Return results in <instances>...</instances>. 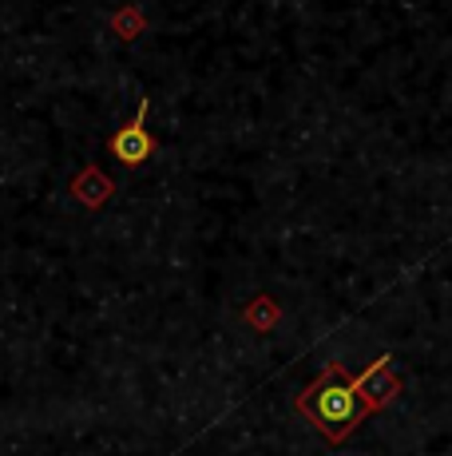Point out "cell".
<instances>
[{
	"label": "cell",
	"mask_w": 452,
	"mask_h": 456,
	"mask_svg": "<svg viewBox=\"0 0 452 456\" xmlns=\"http://www.w3.org/2000/svg\"><path fill=\"white\" fill-rule=\"evenodd\" d=\"M294 409H298L329 444H345L350 433H358L365 425V417H369V405L358 397L353 377L342 370V362H329L318 381H310L306 389L298 393Z\"/></svg>",
	"instance_id": "1"
},
{
	"label": "cell",
	"mask_w": 452,
	"mask_h": 456,
	"mask_svg": "<svg viewBox=\"0 0 452 456\" xmlns=\"http://www.w3.org/2000/svg\"><path fill=\"white\" fill-rule=\"evenodd\" d=\"M108 24H111V32H116L124 44H132V40H139L147 32V16H143V8H139V4L116 8V12L108 16Z\"/></svg>",
	"instance_id": "6"
},
{
	"label": "cell",
	"mask_w": 452,
	"mask_h": 456,
	"mask_svg": "<svg viewBox=\"0 0 452 456\" xmlns=\"http://www.w3.org/2000/svg\"><path fill=\"white\" fill-rule=\"evenodd\" d=\"M353 389H358V397L369 405V413H377V409L393 405V401L401 397L405 385H401V377L393 373V357L381 354V357H373L358 377H353Z\"/></svg>",
	"instance_id": "3"
},
{
	"label": "cell",
	"mask_w": 452,
	"mask_h": 456,
	"mask_svg": "<svg viewBox=\"0 0 452 456\" xmlns=\"http://www.w3.org/2000/svg\"><path fill=\"white\" fill-rule=\"evenodd\" d=\"M242 322L254 333H274L278 322H282V305L274 302L270 294H254L246 305H242Z\"/></svg>",
	"instance_id": "5"
},
{
	"label": "cell",
	"mask_w": 452,
	"mask_h": 456,
	"mask_svg": "<svg viewBox=\"0 0 452 456\" xmlns=\"http://www.w3.org/2000/svg\"><path fill=\"white\" fill-rule=\"evenodd\" d=\"M72 199L80 207H88V210H103L111 199H116V179H111L100 163H88L72 179Z\"/></svg>",
	"instance_id": "4"
},
{
	"label": "cell",
	"mask_w": 452,
	"mask_h": 456,
	"mask_svg": "<svg viewBox=\"0 0 452 456\" xmlns=\"http://www.w3.org/2000/svg\"><path fill=\"white\" fill-rule=\"evenodd\" d=\"M147 108H151V100L143 95V100H139V111H135V116L108 139V151H111V159H116V163H124V167H143V163L155 155V135H151V127H147Z\"/></svg>",
	"instance_id": "2"
}]
</instances>
